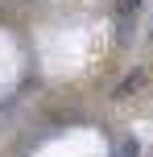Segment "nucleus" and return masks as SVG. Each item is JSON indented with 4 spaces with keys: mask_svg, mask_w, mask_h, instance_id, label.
I'll use <instances>...</instances> for the list:
<instances>
[{
    "mask_svg": "<svg viewBox=\"0 0 153 157\" xmlns=\"http://www.w3.org/2000/svg\"><path fill=\"white\" fill-rule=\"evenodd\" d=\"M120 157H137V141H124L120 145Z\"/></svg>",
    "mask_w": 153,
    "mask_h": 157,
    "instance_id": "nucleus-1",
    "label": "nucleus"
},
{
    "mask_svg": "<svg viewBox=\"0 0 153 157\" xmlns=\"http://www.w3.org/2000/svg\"><path fill=\"white\" fill-rule=\"evenodd\" d=\"M128 4H132V8H137V4H141V0H124V8H128Z\"/></svg>",
    "mask_w": 153,
    "mask_h": 157,
    "instance_id": "nucleus-2",
    "label": "nucleus"
}]
</instances>
